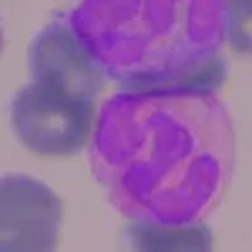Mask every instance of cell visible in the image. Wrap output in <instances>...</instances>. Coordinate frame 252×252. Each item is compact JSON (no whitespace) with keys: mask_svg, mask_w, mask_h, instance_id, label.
I'll return each mask as SVG.
<instances>
[{"mask_svg":"<svg viewBox=\"0 0 252 252\" xmlns=\"http://www.w3.org/2000/svg\"><path fill=\"white\" fill-rule=\"evenodd\" d=\"M63 202L26 174L0 177V252H56Z\"/></svg>","mask_w":252,"mask_h":252,"instance_id":"obj_4","label":"cell"},{"mask_svg":"<svg viewBox=\"0 0 252 252\" xmlns=\"http://www.w3.org/2000/svg\"><path fill=\"white\" fill-rule=\"evenodd\" d=\"M63 18L124 94H215L224 81V0H78Z\"/></svg>","mask_w":252,"mask_h":252,"instance_id":"obj_2","label":"cell"},{"mask_svg":"<svg viewBox=\"0 0 252 252\" xmlns=\"http://www.w3.org/2000/svg\"><path fill=\"white\" fill-rule=\"evenodd\" d=\"M28 63L33 81L48 83L83 101H96L106 86V73L81 46L63 15H58L33 38Z\"/></svg>","mask_w":252,"mask_h":252,"instance_id":"obj_5","label":"cell"},{"mask_svg":"<svg viewBox=\"0 0 252 252\" xmlns=\"http://www.w3.org/2000/svg\"><path fill=\"white\" fill-rule=\"evenodd\" d=\"M124 252H215L212 229L204 222L159 224L131 220L121 229Z\"/></svg>","mask_w":252,"mask_h":252,"instance_id":"obj_6","label":"cell"},{"mask_svg":"<svg viewBox=\"0 0 252 252\" xmlns=\"http://www.w3.org/2000/svg\"><path fill=\"white\" fill-rule=\"evenodd\" d=\"M0 51H3V28H0Z\"/></svg>","mask_w":252,"mask_h":252,"instance_id":"obj_8","label":"cell"},{"mask_svg":"<svg viewBox=\"0 0 252 252\" xmlns=\"http://www.w3.org/2000/svg\"><path fill=\"white\" fill-rule=\"evenodd\" d=\"M224 43L252 58V0H224Z\"/></svg>","mask_w":252,"mask_h":252,"instance_id":"obj_7","label":"cell"},{"mask_svg":"<svg viewBox=\"0 0 252 252\" xmlns=\"http://www.w3.org/2000/svg\"><path fill=\"white\" fill-rule=\"evenodd\" d=\"M10 116L15 136L26 149L38 157H71L94 134L96 103L31 81L18 89Z\"/></svg>","mask_w":252,"mask_h":252,"instance_id":"obj_3","label":"cell"},{"mask_svg":"<svg viewBox=\"0 0 252 252\" xmlns=\"http://www.w3.org/2000/svg\"><path fill=\"white\" fill-rule=\"evenodd\" d=\"M89 166L129 220L204 222L235 172V129L217 94H116L96 111Z\"/></svg>","mask_w":252,"mask_h":252,"instance_id":"obj_1","label":"cell"}]
</instances>
